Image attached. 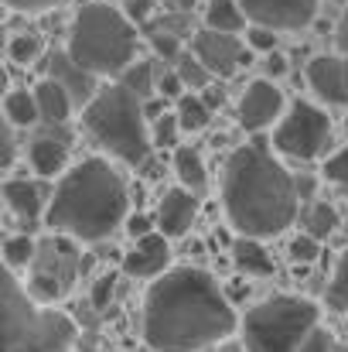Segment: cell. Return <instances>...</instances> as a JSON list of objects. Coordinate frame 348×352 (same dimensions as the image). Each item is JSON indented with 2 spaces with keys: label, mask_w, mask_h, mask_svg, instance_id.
<instances>
[{
  "label": "cell",
  "mask_w": 348,
  "mask_h": 352,
  "mask_svg": "<svg viewBox=\"0 0 348 352\" xmlns=\"http://www.w3.org/2000/svg\"><path fill=\"white\" fill-rule=\"evenodd\" d=\"M294 352H338V342H335V336H332L328 329L318 325V329H314V332H311V336H308Z\"/></svg>",
  "instance_id": "cell-37"
},
{
  "label": "cell",
  "mask_w": 348,
  "mask_h": 352,
  "mask_svg": "<svg viewBox=\"0 0 348 352\" xmlns=\"http://www.w3.org/2000/svg\"><path fill=\"white\" fill-rule=\"evenodd\" d=\"M3 14H7V3L0 0V24H3Z\"/></svg>",
  "instance_id": "cell-49"
},
{
  "label": "cell",
  "mask_w": 348,
  "mask_h": 352,
  "mask_svg": "<svg viewBox=\"0 0 348 352\" xmlns=\"http://www.w3.org/2000/svg\"><path fill=\"white\" fill-rule=\"evenodd\" d=\"M34 103H38V120L48 123V126H65L72 110H76V100L55 82V79H41L34 89Z\"/></svg>",
  "instance_id": "cell-18"
},
{
  "label": "cell",
  "mask_w": 348,
  "mask_h": 352,
  "mask_svg": "<svg viewBox=\"0 0 348 352\" xmlns=\"http://www.w3.org/2000/svg\"><path fill=\"white\" fill-rule=\"evenodd\" d=\"M345 96H348V58H345Z\"/></svg>",
  "instance_id": "cell-50"
},
{
  "label": "cell",
  "mask_w": 348,
  "mask_h": 352,
  "mask_svg": "<svg viewBox=\"0 0 348 352\" xmlns=\"http://www.w3.org/2000/svg\"><path fill=\"white\" fill-rule=\"evenodd\" d=\"M318 305L294 294H277L253 305L239 322L246 352H294L318 329Z\"/></svg>",
  "instance_id": "cell-7"
},
{
  "label": "cell",
  "mask_w": 348,
  "mask_h": 352,
  "mask_svg": "<svg viewBox=\"0 0 348 352\" xmlns=\"http://www.w3.org/2000/svg\"><path fill=\"white\" fill-rule=\"evenodd\" d=\"M297 185V199H311L314 195V178H294Z\"/></svg>",
  "instance_id": "cell-44"
},
{
  "label": "cell",
  "mask_w": 348,
  "mask_h": 352,
  "mask_svg": "<svg viewBox=\"0 0 348 352\" xmlns=\"http://www.w3.org/2000/svg\"><path fill=\"white\" fill-rule=\"evenodd\" d=\"M126 212L130 192L123 175L106 157H86L58 178L45 209V226L76 243H100L123 226Z\"/></svg>",
  "instance_id": "cell-3"
},
{
  "label": "cell",
  "mask_w": 348,
  "mask_h": 352,
  "mask_svg": "<svg viewBox=\"0 0 348 352\" xmlns=\"http://www.w3.org/2000/svg\"><path fill=\"white\" fill-rule=\"evenodd\" d=\"M232 263L235 270H242L246 277H270L277 267H273V256L266 253V246L253 236H239L232 243Z\"/></svg>",
  "instance_id": "cell-20"
},
{
  "label": "cell",
  "mask_w": 348,
  "mask_h": 352,
  "mask_svg": "<svg viewBox=\"0 0 348 352\" xmlns=\"http://www.w3.org/2000/svg\"><path fill=\"white\" fill-rule=\"evenodd\" d=\"M308 86L311 93L321 100V103H332V107H348L345 96V58L338 55H318L308 62Z\"/></svg>",
  "instance_id": "cell-15"
},
{
  "label": "cell",
  "mask_w": 348,
  "mask_h": 352,
  "mask_svg": "<svg viewBox=\"0 0 348 352\" xmlns=\"http://www.w3.org/2000/svg\"><path fill=\"white\" fill-rule=\"evenodd\" d=\"M154 7H157V0H119V10H123L133 24H143V21L154 14Z\"/></svg>",
  "instance_id": "cell-39"
},
{
  "label": "cell",
  "mask_w": 348,
  "mask_h": 352,
  "mask_svg": "<svg viewBox=\"0 0 348 352\" xmlns=\"http://www.w3.org/2000/svg\"><path fill=\"white\" fill-rule=\"evenodd\" d=\"M123 226H126V233L133 236V239H140V236H147V233H154V230H157L154 216H147V212H126Z\"/></svg>",
  "instance_id": "cell-38"
},
{
  "label": "cell",
  "mask_w": 348,
  "mask_h": 352,
  "mask_svg": "<svg viewBox=\"0 0 348 352\" xmlns=\"http://www.w3.org/2000/svg\"><path fill=\"white\" fill-rule=\"evenodd\" d=\"M154 79H157V65H154L150 58H133V62L119 72V86H126L140 103L157 93V89H154Z\"/></svg>",
  "instance_id": "cell-24"
},
{
  "label": "cell",
  "mask_w": 348,
  "mask_h": 352,
  "mask_svg": "<svg viewBox=\"0 0 348 352\" xmlns=\"http://www.w3.org/2000/svg\"><path fill=\"white\" fill-rule=\"evenodd\" d=\"M222 209L239 236H280L301 212L294 175L273 157L266 144L235 147L222 171Z\"/></svg>",
  "instance_id": "cell-2"
},
{
  "label": "cell",
  "mask_w": 348,
  "mask_h": 352,
  "mask_svg": "<svg viewBox=\"0 0 348 352\" xmlns=\"http://www.w3.org/2000/svg\"><path fill=\"white\" fill-rule=\"evenodd\" d=\"M140 48L137 24L103 0L82 3L72 17L65 52L76 65H82L93 76H119Z\"/></svg>",
  "instance_id": "cell-5"
},
{
  "label": "cell",
  "mask_w": 348,
  "mask_h": 352,
  "mask_svg": "<svg viewBox=\"0 0 348 352\" xmlns=\"http://www.w3.org/2000/svg\"><path fill=\"white\" fill-rule=\"evenodd\" d=\"M198 209H202V202H198L195 192H188V188H167L161 195V202H157L154 223H157V230L167 236V239H178V236H185L195 226Z\"/></svg>",
  "instance_id": "cell-14"
},
{
  "label": "cell",
  "mask_w": 348,
  "mask_h": 352,
  "mask_svg": "<svg viewBox=\"0 0 348 352\" xmlns=\"http://www.w3.org/2000/svg\"><path fill=\"white\" fill-rule=\"evenodd\" d=\"M17 157V144H14V133L7 130V123H0V171L10 168Z\"/></svg>",
  "instance_id": "cell-40"
},
{
  "label": "cell",
  "mask_w": 348,
  "mask_h": 352,
  "mask_svg": "<svg viewBox=\"0 0 348 352\" xmlns=\"http://www.w3.org/2000/svg\"><path fill=\"white\" fill-rule=\"evenodd\" d=\"M321 175L332 182V185H348V151H335L332 157H325V168H321Z\"/></svg>",
  "instance_id": "cell-36"
},
{
  "label": "cell",
  "mask_w": 348,
  "mask_h": 352,
  "mask_svg": "<svg viewBox=\"0 0 348 352\" xmlns=\"http://www.w3.org/2000/svg\"><path fill=\"white\" fill-rule=\"evenodd\" d=\"M283 110H287V100L277 89V82L273 79H256V82H249L242 89V96L235 103V120H239L242 130L259 133V130L273 126L277 120L283 117Z\"/></svg>",
  "instance_id": "cell-12"
},
{
  "label": "cell",
  "mask_w": 348,
  "mask_h": 352,
  "mask_svg": "<svg viewBox=\"0 0 348 352\" xmlns=\"http://www.w3.org/2000/svg\"><path fill=\"white\" fill-rule=\"evenodd\" d=\"M345 140H348V120H345Z\"/></svg>",
  "instance_id": "cell-51"
},
{
  "label": "cell",
  "mask_w": 348,
  "mask_h": 352,
  "mask_svg": "<svg viewBox=\"0 0 348 352\" xmlns=\"http://www.w3.org/2000/svg\"><path fill=\"white\" fill-rule=\"evenodd\" d=\"M48 79H55L72 100H76V107H86L93 96H96V76L93 72H86L82 65H76L72 58H69V52H58V55H51V62H48Z\"/></svg>",
  "instance_id": "cell-16"
},
{
  "label": "cell",
  "mask_w": 348,
  "mask_h": 352,
  "mask_svg": "<svg viewBox=\"0 0 348 352\" xmlns=\"http://www.w3.org/2000/svg\"><path fill=\"white\" fill-rule=\"evenodd\" d=\"M332 144V120L314 103H290L273 123V151L294 161H314Z\"/></svg>",
  "instance_id": "cell-8"
},
{
  "label": "cell",
  "mask_w": 348,
  "mask_h": 352,
  "mask_svg": "<svg viewBox=\"0 0 348 352\" xmlns=\"http://www.w3.org/2000/svg\"><path fill=\"white\" fill-rule=\"evenodd\" d=\"M174 175H178L181 188H188V192H195V195L209 188L205 157H202L195 147H188V144H178V147H174Z\"/></svg>",
  "instance_id": "cell-21"
},
{
  "label": "cell",
  "mask_w": 348,
  "mask_h": 352,
  "mask_svg": "<svg viewBox=\"0 0 348 352\" xmlns=\"http://www.w3.org/2000/svg\"><path fill=\"white\" fill-rule=\"evenodd\" d=\"M3 52H7V58L14 65H34L45 55V41H41V34L21 31V34H10V41H7Z\"/></svg>",
  "instance_id": "cell-27"
},
{
  "label": "cell",
  "mask_w": 348,
  "mask_h": 352,
  "mask_svg": "<svg viewBox=\"0 0 348 352\" xmlns=\"http://www.w3.org/2000/svg\"><path fill=\"white\" fill-rule=\"evenodd\" d=\"M82 126L103 151H110L130 168L143 164L154 151L143 103L119 82L96 89V96L82 107Z\"/></svg>",
  "instance_id": "cell-6"
},
{
  "label": "cell",
  "mask_w": 348,
  "mask_h": 352,
  "mask_svg": "<svg viewBox=\"0 0 348 352\" xmlns=\"http://www.w3.org/2000/svg\"><path fill=\"white\" fill-rule=\"evenodd\" d=\"M76 322L38 301L0 260V352H72Z\"/></svg>",
  "instance_id": "cell-4"
},
{
  "label": "cell",
  "mask_w": 348,
  "mask_h": 352,
  "mask_svg": "<svg viewBox=\"0 0 348 352\" xmlns=\"http://www.w3.org/2000/svg\"><path fill=\"white\" fill-rule=\"evenodd\" d=\"M249 24H263L280 31H304L314 17L321 0H239Z\"/></svg>",
  "instance_id": "cell-11"
},
{
  "label": "cell",
  "mask_w": 348,
  "mask_h": 352,
  "mask_svg": "<svg viewBox=\"0 0 348 352\" xmlns=\"http://www.w3.org/2000/svg\"><path fill=\"white\" fill-rule=\"evenodd\" d=\"M7 7H14V10H48V7H58L62 0H3Z\"/></svg>",
  "instance_id": "cell-42"
},
{
  "label": "cell",
  "mask_w": 348,
  "mask_h": 352,
  "mask_svg": "<svg viewBox=\"0 0 348 352\" xmlns=\"http://www.w3.org/2000/svg\"><path fill=\"white\" fill-rule=\"evenodd\" d=\"M174 103H178V107H174V117H178L181 133H198V130L209 126L212 107L202 100V93H185V96H178Z\"/></svg>",
  "instance_id": "cell-23"
},
{
  "label": "cell",
  "mask_w": 348,
  "mask_h": 352,
  "mask_svg": "<svg viewBox=\"0 0 348 352\" xmlns=\"http://www.w3.org/2000/svg\"><path fill=\"white\" fill-rule=\"evenodd\" d=\"M246 48L256 52V55H266V52H277V41L280 34L273 28H263V24H246Z\"/></svg>",
  "instance_id": "cell-32"
},
{
  "label": "cell",
  "mask_w": 348,
  "mask_h": 352,
  "mask_svg": "<svg viewBox=\"0 0 348 352\" xmlns=\"http://www.w3.org/2000/svg\"><path fill=\"white\" fill-rule=\"evenodd\" d=\"M34 250H38V239H34V236L17 233V236H10V239H3V246H0V260H3L10 270H21V267H31Z\"/></svg>",
  "instance_id": "cell-29"
},
{
  "label": "cell",
  "mask_w": 348,
  "mask_h": 352,
  "mask_svg": "<svg viewBox=\"0 0 348 352\" xmlns=\"http://www.w3.org/2000/svg\"><path fill=\"white\" fill-rule=\"evenodd\" d=\"M332 3H345V0H332Z\"/></svg>",
  "instance_id": "cell-52"
},
{
  "label": "cell",
  "mask_w": 348,
  "mask_h": 352,
  "mask_svg": "<svg viewBox=\"0 0 348 352\" xmlns=\"http://www.w3.org/2000/svg\"><path fill=\"white\" fill-rule=\"evenodd\" d=\"M219 352H246V346H242V342H232V339H226V342H219Z\"/></svg>",
  "instance_id": "cell-45"
},
{
  "label": "cell",
  "mask_w": 348,
  "mask_h": 352,
  "mask_svg": "<svg viewBox=\"0 0 348 352\" xmlns=\"http://www.w3.org/2000/svg\"><path fill=\"white\" fill-rule=\"evenodd\" d=\"M7 41H10V38H7V31H3V24H0V52L7 48Z\"/></svg>",
  "instance_id": "cell-48"
},
{
  "label": "cell",
  "mask_w": 348,
  "mask_h": 352,
  "mask_svg": "<svg viewBox=\"0 0 348 352\" xmlns=\"http://www.w3.org/2000/svg\"><path fill=\"white\" fill-rule=\"evenodd\" d=\"M239 318L212 274L174 267L143 294V346L150 352H205L232 339Z\"/></svg>",
  "instance_id": "cell-1"
},
{
  "label": "cell",
  "mask_w": 348,
  "mask_h": 352,
  "mask_svg": "<svg viewBox=\"0 0 348 352\" xmlns=\"http://www.w3.org/2000/svg\"><path fill=\"white\" fill-rule=\"evenodd\" d=\"M335 41H338V48L345 52V58H348V7H345V14H342V21H338V34H335Z\"/></svg>",
  "instance_id": "cell-43"
},
{
  "label": "cell",
  "mask_w": 348,
  "mask_h": 352,
  "mask_svg": "<svg viewBox=\"0 0 348 352\" xmlns=\"http://www.w3.org/2000/svg\"><path fill=\"white\" fill-rule=\"evenodd\" d=\"M3 117L14 126H34L38 123V103L31 89H7L3 93Z\"/></svg>",
  "instance_id": "cell-25"
},
{
  "label": "cell",
  "mask_w": 348,
  "mask_h": 352,
  "mask_svg": "<svg viewBox=\"0 0 348 352\" xmlns=\"http://www.w3.org/2000/svg\"><path fill=\"white\" fill-rule=\"evenodd\" d=\"M7 93V72H3V65H0V96Z\"/></svg>",
  "instance_id": "cell-47"
},
{
  "label": "cell",
  "mask_w": 348,
  "mask_h": 352,
  "mask_svg": "<svg viewBox=\"0 0 348 352\" xmlns=\"http://www.w3.org/2000/svg\"><path fill=\"white\" fill-rule=\"evenodd\" d=\"M287 253H290L294 263H314L321 256V239H314V236H308V233L294 236L290 246H287Z\"/></svg>",
  "instance_id": "cell-33"
},
{
  "label": "cell",
  "mask_w": 348,
  "mask_h": 352,
  "mask_svg": "<svg viewBox=\"0 0 348 352\" xmlns=\"http://www.w3.org/2000/svg\"><path fill=\"white\" fill-rule=\"evenodd\" d=\"M178 140H181V126H178L174 110H164L157 120H150V144H154V147H167V151H174Z\"/></svg>",
  "instance_id": "cell-30"
},
{
  "label": "cell",
  "mask_w": 348,
  "mask_h": 352,
  "mask_svg": "<svg viewBox=\"0 0 348 352\" xmlns=\"http://www.w3.org/2000/svg\"><path fill=\"white\" fill-rule=\"evenodd\" d=\"M150 45H154L157 58H164V62H174V58L181 55V34H171V31H164V28H157V31L150 34Z\"/></svg>",
  "instance_id": "cell-34"
},
{
  "label": "cell",
  "mask_w": 348,
  "mask_h": 352,
  "mask_svg": "<svg viewBox=\"0 0 348 352\" xmlns=\"http://www.w3.org/2000/svg\"><path fill=\"white\" fill-rule=\"evenodd\" d=\"M328 305L335 311H345L348 315V250L342 253L335 274H332V284H328Z\"/></svg>",
  "instance_id": "cell-31"
},
{
  "label": "cell",
  "mask_w": 348,
  "mask_h": 352,
  "mask_svg": "<svg viewBox=\"0 0 348 352\" xmlns=\"http://www.w3.org/2000/svg\"><path fill=\"white\" fill-rule=\"evenodd\" d=\"M202 21H205V28L222 31V34H242L246 24H249L242 7H239V0H209Z\"/></svg>",
  "instance_id": "cell-22"
},
{
  "label": "cell",
  "mask_w": 348,
  "mask_h": 352,
  "mask_svg": "<svg viewBox=\"0 0 348 352\" xmlns=\"http://www.w3.org/2000/svg\"><path fill=\"white\" fill-rule=\"evenodd\" d=\"M3 202L10 206L14 216L21 219H38L41 209H45V192L38 182H27V178H10L3 185Z\"/></svg>",
  "instance_id": "cell-19"
},
{
  "label": "cell",
  "mask_w": 348,
  "mask_h": 352,
  "mask_svg": "<svg viewBox=\"0 0 348 352\" xmlns=\"http://www.w3.org/2000/svg\"><path fill=\"white\" fill-rule=\"evenodd\" d=\"M171 69L178 72V79H181V86H185L188 93H205V89L212 86V79H216L192 52H181V55L171 62Z\"/></svg>",
  "instance_id": "cell-26"
},
{
  "label": "cell",
  "mask_w": 348,
  "mask_h": 352,
  "mask_svg": "<svg viewBox=\"0 0 348 352\" xmlns=\"http://www.w3.org/2000/svg\"><path fill=\"white\" fill-rule=\"evenodd\" d=\"M212 76L226 79L235 69H242L249 62V48L239 34H222V31H212V28H202L192 34V48H188Z\"/></svg>",
  "instance_id": "cell-10"
},
{
  "label": "cell",
  "mask_w": 348,
  "mask_h": 352,
  "mask_svg": "<svg viewBox=\"0 0 348 352\" xmlns=\"http://www.w3.org/2000/svg\"><path fill=\"white\" fill-rule=\"evenodd\" d=\"M79 277V250H76V239L62 233L45 236L34 250V260H31V284L27 291L38 298V301H55L62 298Z\"/></svg>",
  "instance_id": "cell-9"
},
{
  "label": "cell",
  "mask_w": 348,
  "mask_h": 352,
  "mask_svg": "<svg viewBox=\"0 0 348 352\" xmlns=\"http://www.w3.org/2000/svg\"><path fill=\"white\" fill-rule=\"evenodd\" d=\"M174 7H178L181 14H192V10L198 7V0H174Z\"/></svg>",
  "instance_id": "cell-46"
},
{
  "label": "cell",
  "mask_w": 348,
  "mask_h": 352,
  "mask_svg": "<svg viewBox=\"0 0 348 352\" xmlns=\"http://www.w3.org/2000/svg\"><path fill=\"white\" fill-rule=\"evenodd\" d=\"M263 58H266V62H263V72H266V76H273V79H277V76H283V72H287V58L280 55V48H277V52H266Z\"/></svg>",
  "instance_id": "cell-41"
},
{
  "label": "cell",
  "mask_w": 348,
  "mask_h": 352,
  "mask_svg": "<svg viewBox=\"0 0 348 352\" xmlns=\"http://www.w3.org/2000/svg\"><path fill=\"white\" fill-rule=\"evenodd\" d=\"M154 89H157V96H164V100H178V96H185V93H188V89L181 86V79H178V72H174V69H157Z\"/></svg>",
  "instance_id": "cell-35"
},
{
  "label": "cell",
  "mask_w": 348,
  "mask_h": 352,
  "mask_svg": "<svg viewBox=\"0 0 348 352\" xmlns=\"http://www.w3.org/2000/svg\"><path fill=\"white\" fill-rule=\"evenodd\" d=\"M27 161L34 168L38 178H55L65 175L69 168V137H55V133H38L27 147Z\"/></svg>",
  "instance_id": "cell-17"
},
{
  "label": "cell",
  "mask_w": 348,
  "mask_h": 352,
  "mask_svg": "<svg viewBox=\"0 0 348 352\" xmlns=\"http://www.w3.org/2000/svg\"><path fill=\"white\" fill-rule=\"evenodd\" d=\"M304 230H308V236H314V239H328V236L338 230V212H335V206H328V202H311L308 212H304Z\"/></svg>",
  "instance_id": "cell-28"
},
{
  "label": "cell",
  "mask_w": 348,
  "mask_h": 352,
  "mask_svg": "<svg viewBox=\"0 0 348 352\" xmlns=\"http://www.w3.org/2000/svg\"><path fill=\"white\" fill-rule=\"evenodd\" d=\"M164 270H171V239L154 230V233L133 239V246L123 253V274L137 280H154Z\"/></svg>",
  "instance_id": "cell-13"
}]
</instances>
